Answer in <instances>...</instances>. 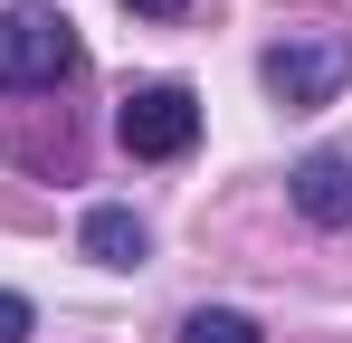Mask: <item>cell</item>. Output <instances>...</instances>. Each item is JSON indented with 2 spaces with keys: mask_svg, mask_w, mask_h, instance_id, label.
<instances>
[{
  "mask_svg": "<svg viewBox=\"0 0 352 343\" xmlns=\"http://www.w3.org/2000/svg\"><path fill=\"white\" fill-rule=\"evenodd\" d=\"M67 67H76V29H67L48 0H19V10H0V96L58 86Z\"/></svg>",
  "mask_w": 352,
  "mask_h": 343,
  "instance_id": "obj_1",
  "label": "cell"
},
{
  "mask_svg": "<svg viewBox=\"0 0 352 343\" xmlns=\"http://www.w3.org/2000/svg\"><path fill=\"white\" fill-rule=\"evenodd\" d=\"M352 86V39L343 29H305V39H286V48H267V96L286 114H314L333 105Z\"/></svg>",
  "mask_w": 352,
  "mask_h": 343,
  "instance_id": "obj_2",
  "label": "cell"
},
{
  "mask_svg": "<svg viewBox=\"0 0 352 343\" xmlns=\"http://www.w3.org/2000/svg\"><path fill=\"white\" fill-rule=\"evenodd\" d=\"M115 134H124V153L133 163H181L190 143H200V96L181 86V76H162V86H133L115 114Z\"/></svg>",
  "mask_w": 352,
  "mask_h": 343,
  "instance_id": "obj_3",
  "label": "cell"
},
{
  "mask_svg": "<svg viewBox=\"0 0 352 343\" xmlns=\"http://www.w3.org/2000/svg\"><path fill=\"white\" fill-rule=\"evenodd\" d=\"M286 191L314 229H352V153H305Z\"/></svg>",
  "mask_w": 352,
  "mask_h": 343,
  "instance_id": "obj_4",
  "label": "cell"
},
{
  "mask_svg": "<svg viewBox=\"0 0 352 343\" xmlns=\"http://www.w3.org/2000/svg\"><path fill=\"white\" fill-rule=\"evenodd\" d=\"M86 258L96 267H143V220L133 210H86Z\"/></svg>",
  "mask_w": 352,
  "mask_h": 343,
  "instance_id": "obj_5",
  "label": "cell"
},
{
  "mask_svg": "<svg viewBox=\"0 0 352 343\" xmlns=\"http://www.w3.org/2000/svg\"><path fill=\"white\" fill-rule=\"evenodd\" d=\"M181 343H257V324H248V315H229V305H200V315L181 324Z\"/></svg>",
  "mask_w": 352,
  "mask_h": 343,
  "instance_id": "obj_6",
  "label": "cell"
},
{
  "mask_svg": "<svg viewBox=\"0 0 352 343\" xmlns=\"http://www.w3.org/2000/svg\"><path fill=\"white\" fill-rule=\"evenodd\" d=\"M29 324H38L29 295H0V343H29Z\"/></svg>",
  "mask_w": 352,
  "mask_h": 343,
  "instance_id": "obj_7",
  "label": "cell"
},
{
  "mask_svg": "<svg viewBox=\"0 0 352 343\" xmlns=\"http://www.w3.org/2000/svg\"><path fill=\"white\" fill-rule=\"evenodd\" d=\"M124 10H143V19H181L190 0H124Z\"/></svg>",
  "mask_w": 352,
  "mask_h": 343,
  "instance_id": "obj_8",
  "label": "cell"
}]
</instances>
